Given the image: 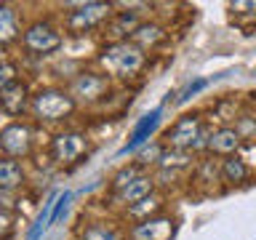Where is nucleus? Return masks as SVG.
<instances>
[{
    "label": "nucleus",
    "instance_id": "obj_7",
    "mask_svg": "<svg viewBox=\"0 0 256 240\" xmlns=\"http://www.w3.org/2000/svg\"><path fill=\"white\" fill-rule=\"evenodd\" d=\"M88 152V139L86 134L80 131H64V134H56L54 142H51V158L56 160L59 166H72L78 163Z\"/></svg>",
    "mask_w": 256,
    "mask_h": 240
},
{
    "label": "nucleus",
    "instance_id": "obj_9",
    "mask_svg": "<svg viewBox=\"0 0 256 240\" xmlns=\"http://www.w3.org/2000/svg\"><path fill=\"white\" fill-rule=\"evenodd\" d=\"M107 88H110L107 75H99V72H80V75L72 80L70 96H72V99L78 96V99L94 102V99H99V96L107 94Z\"/></svg>",
    "mask_w": 256,
    "mask_h": 240
},
{
    "label": "nucleus",
    "instance_id": "obj_21",
    "mask_svg": "<svg viewBox=\"0 0 256 240\" xmlns=\"http://www.w3.org/2000/svg\"><path fill=\"white\" fill-rule=\"evenodd\" d=\"M208 83H211L208 78H198V80H192V83H190L187 88H184L182 94H179V99H176V102H179V104H187L190 99H195V96H198L200 91H206Z\"/></svg>",
    "mask_w": 256,
    "mask_h": 240
},
{
    "label": "nucleus",
    "instance_id": "obj_18",
    "mask_svg": "<svg viewBox=\"0 0 256 240\" xmlns=\"http://www.w3.org/2000/svg\"><path fill=\"white\" fill-rule=\"evenodd\" d=\"M163 168H187L192 163L190 152H182V150H168L163 147V152H160V160H158Z\"/></svg>",
    "mask_w": 256,
    "mask_h": 240
},
{
    "label": "nucleus",
    "instance_id": "obj_16",
    "mask_svg": "<svg viewBox=\"0 0 256 240\" xmlns=\"http://www.w3.org/2000/svg\"><path fill=\"white\" fill-rule=\"evenodd\" d=\"M219 174H222V179L227 182V184H243L248 179V166H246L243 158L232 155V158H224L222 160Z\"/></svg>",
    "mask_w": 256,
    "mask_h": 240
},
{
    "label": "nucleus",
    "instance_id": "obj_3",
    "mask_svg": "<svg viewBox=\"0 0 256 240\" xmlns=\"http://www.w3.org/2000/svg\"><path fill=\"white\" fill-rule=\"evenodd\" d=\"M72 110H75V99L64 88H43V91L32 96V112H35V118L46 120V123H56V120L70 118Z\"/></svg>",
    "mask_w": 256,
    "mask_h": 240
},
{
    "label": "nucleus",
    "instance_id": "obj_12",
    "mask_svg": "<svg viewBox=\"0 0 256 240\" xmlns=\"http://www.w3.org/2000/svg\"><path fill=\"white\" fill-rule=\"evenodd\" d=\"M240 142H243V136H240L238 128H232V126H222L219 131H214V134H211L208 150H211L214 155L232 158V155H235V152L240 150Z\"/></svg>",
    "mask_w": 256,
    "mask_h": 240
},
{
    "label": "nucleus",
    "instance_id": "obj_11",
    "mask_svg": "<svg viewBox=\"0 0 256 240\" xmlns=\"http://www.w3.org/2000/svg\"><path fill=\"white\" fill-rule=\"evenodd\" d=\"M160 115H163V107H155L152 112H147L139 123H136V128H134V134H131V139H128L126 144H123V150H120V155H128V152H134L136 147H142L144 142L150 139L152 134H155V128L160 126Z\"/></svg>",
    "mask_w": 256,
    "mask_h": 240
},
{
    "label": "nucleus",
    "instance_id": "obj_15",
    "mask_svg": "<svg viewBox=\"0 0 256 240\" xmlns=\"http://www.w3.org/2000/svg\"><path fill=\"white\" fill-rule=\"evenodd\" d=\"M24 184V168L14 158H0V192H14Z\"/></svg>",
    "mask_w": 256,
    "mask_h": 240
},
{
    "label": "nucleus",
    "instance_id": "obj_20",
    "mask_svg": "<svg viewBox=\"0 0 256 240\" xmlns=\"http://www.w3.org/2000/svg\"><path fill=\"white\" fill-rule=\"evenodd\" d=\"M160 206H163V203H160V198L152 192L150 198H144V200H139V203L128 206V211H131V216H136V219L142 216V222H144V219H147V211L155 214V211H160Z\"/></svg>",
    "mask_w": 256,
    "mask_h": 240
},
{
    "label": "nucleus",
    "instance_id": "obj_25",
    "mask_svg": "<svg viewBox=\"0 0 256 240\" xmlns=\"http://www.w3.org/2000/svg\"><path fill=\"white\" fill-rule=\"evenodd\" d=\"M6 62V51H3V46H0V64Z\"/></svg>",
    "mask_w": 256,
    "mask_h": 240
},
{
    "label": "nucleus",
    "instance_id": "obj_14",
    "mask_svg": "<svg viewBox=\"0 0 256 240\" xmlns=\"http://www.w3.org/2000/svg\"><path fill=\"white\" fill-rule=\"evenodd\" d=\"M131 43L136 46V48H155V46H160L166 40V32H163V27L160 24H152V22H142L139 27H136L134 32H131Z\"/></svg>",
    "mask_w": 256,
    "mask_h": 240
},
{
    "label": "nucleus",
    "instance_id": "obj_6",
    "mask_svg": "<svg viewBox=\"0 0 256 240\" xmlns=\"http://www.w3.org/2000/svg\"><path fill=\"white\" fill-rule=\"evenodd\" d=\"M0 152L14 160L27 158L32 152V128L27 123H19V120L3 126L0 128Z\"/></svg>",
    "mask_w": 256,
    "mask_h": 240
},
{
    "label": "nucleus",
    "instance_id": "obj_2",
    "mask_svg": "<svg viewBox=\"0 0 256 240\" xmlns=\"http://www.w3.org/2000/svg\"><path fill=\"white\" fill-rule=\"evenodd\" d=\"M211 134L214 131H208L200 115H184L166 131V147L168 150H182V152L203 150V147H208V142H211Z\"/></svg>",
    "mask_w": 256,
    "mask_h": 240
},
{
    "label": "nucleus",
    "instance_id": "obj_17",
    "mask_svg": "<svg viewBox=\"0 0 256 240\" xmlns=\"http://www.w3.org/2000/svg\"><path fill=\"white\" fill-rule=\"evenodd\" d=\"M19 38V16H16L14 6L0 3V46L11 43Z\"/></svg>",
    "mask_w": 256,
    "mask_h": 240
},
{
    "label": "nucleus",
    "instance_id": "obj_5",
    "mask_svg": "<svg viewBox=\"0 0 256 240\" xmlns=\"http://www.w3.org/2000/svg\"><path fill=\"white\" fill-rule=\"evenodd\" d=\"M22 43H24V48H27L30 54L48 56V54L59 51L62 43H64V38H62V32L56 30L54 24H48V22H32L30 27L24 30Z\"/></svg>",
    "mask_w": 256,
    "mask_h": 240
},
{
    "label": "nucleus",
    "instance_id": "obj_4",
    "mask_svg": "<svg viewBox=\"0 0 256 240\" xmlns=\"http://www.w3.org/2000/svg\"><path fill=\"white\" fill-rule=\"evenodd\" d=\"M112 19V6L110 3H80L75 6V11L67 14V30L75 35H86L91 30H99L102 24H107Z\"/></svg>",
    "mask_w": 256,
    "mask_h": 240
},
{
    "label": "nucleus",
    "instance_id": "obj_26",
    "mask_svg": "<svg viewBox=\"0 0 256 240\" xmlns=\"http://www.w3.org/2000/svg\"><path fill=\"white\" fill-rule=\"evenodd\" d=\"M254 78H256V67H254Z\"/></svg>",
    "mask_w": 256,
    "mask_h": 240
},
{
    "label": "nucleus",
    "instance_id": "obj_13",
    "mask_svg": "<svg viewBox=\"0 0 256 240\" xmlns=\"http://www.w3.org/2000/svg\"><path fill=\"white\" fill-rule=\"evenodd\" d=\"M152 192H155V182H152V176L150 174H139L136 179H131L126 184L123 190H118L115 195L120 203H126V206H134V203H139V200L144 198H150Z\"/></svg>",
    "mask_w": 256,
    "mask_h": 240
},
{
    "label": "nucleus",
    "instance_id": "obj_23",
    "mask_svg": "<svg viewBox=\"0 0 256 240\" xmlns=\"http://www.w3.org/2000/svg\"><path fill=\"white\" fill-rule=\"evenodd\" d=\"M16 72H19V70H16L14 62H3V64H0V91L8 88L14 80H19V78H16Z\"/></svg>",
    "mask_w": 256,
    "mask_h": 240
},
{
    "label": "nucleus",
    "instance_id": "obj_22",
    "mask_svg": "<svg viewBox=\"0 0 256 240\" xmlns=\"http://www.w3.org/2000/svg\"><path fill=\"white\" fill-rule=\"evenodd\" d=\"M139 174H142V166H126L123 171H120L115 179H112V187H115V192H118V190H123L126 184L131 182V179H136Z\"/></svg>",
    "mask_w": 256,
    "mask_h": 240
},
{
    "label": "nucleus",
    "instance_id": "obj_19",
    "mask_svg": "<svg viewBox=\"0 0 256 240\" xmlns=\"http://www.w3.org/2000/svg\"><path fill=\"white\" fill-rule=\"evenodd\" d=\"M80 240H120V232L112 224H91V227H86Z\"/></svg>",
    "mask_w": 256,
    "mask_h": 240
},
{
    "label": "nucleus",
    "instance_id": "obj_8",
    "mask_svg": "<svg viewBox=\"0 0 256 240\" xmlns=\"http://www.w3.org/2000/svg\"><path fill=\"white\" fill-rule=\"evenodd\" d=\"M176 232V222L171 216H147L144 222L134 224L131 240H171Z\"/></svg>",
    "mask_w": 256,
    "mask_h": 240
},
{
    "label": "nucleus",
    "instance_id": "obj_1",
    "mask_svg": "<svg viewBox=\"0 0 256 240\" xmlns=\"http://www.w3.org/2000/svg\"><path fill=\"white\" fill-rule=\"evenodd\" d=\"M99 64L112 78H134L144 70L147 54L142 48H136L131 40H112L110 46H104Z\"/></svg>",
    "mask_w": 256,
    "mask_h": 240
},
{
    "label": "nucleus",
    "instance_id": "obj_10",
    "mask_svg": "<svg viewBox=\"0 0 256 240\" xmlns=\"http://www.w3.org/2000/svg\"><path fill=\"white\" fill-rule=\"evenodd\" d=\"M30 107V88L22 80H14L8 88L0 91V112H6L8 118L24 115V110Z\"/></svg>",
    "mask_w": 256,
    "mask_h": 240
},
{
    "label": "nucleus",
    "instance_id": "obj_24",
    "mask_svg": "<svg viewBox=\"0 0 256 240\" xmlns=\"http://www.w3.org/2000/svg\"><path fill=\"white\" fill-rule=\"evenodd\" d=\"M6 232H11V216L0 208V235H6Z\"/></svg>",
    "mask_w": 256,
    "mask_h": 240
}]
</instances>
